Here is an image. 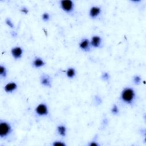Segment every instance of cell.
<instances>
[{
  "instance_id": "obj_1",
  "label": "cell",
  "mask_w": 146,
  "mask_h": 146,
  "mask_svg": "<svg viewBox=\"0 0 146 146\" xmlns=\"http://www.w3.org/2000/svg\"><path fill=\"white\" fill-rule=\"evenodd\" d=\"M136 96L135 90L129 87L124 88L120 95L121 100L125 104H131L134 101Z\"/></svg>"
},
{
  "instance_id": "obj_2",
  "label": "cell",
  "mask_w": 146,
  "mask_h": 146,
  "mask_svg": "<svg viewBox=\"0 0 146 146\" xmlns=\"http://www.w3.org/2000/svg\"><path fill=\"white\" fill-rule=\"evenodd\" d=\"M12 132V127L10 124L4 120H0V137L5 139Z\"/></svg>"
},
{
  "instance_id": "obj_3",
  "label": "cell",
  "mask_w": 146,
  "mask_h": 146,
  "mask_svg": "<svg viewBox=\"0 0 146 146\" xmlns=\"http://www.w3.org/2000/svg\"><path fill=\"white\" fill-rule=\"evenodd\" d=\"M61 9L67 13H71L74 9V3L71 0H62L60 1Z\"/></svg>"
},
{
  "instance_id": "obj_4",
  "label": "cell",
  "mask_w": 146,
  "mask_h": 146,
  "mask_svg": "<svg viewBox=\"0 0 146 146\" xmlns=\"http://www.w3.org/2000/svg\"><path fill=\"white\" fill-rule=\"evenodd\" d=\"M35 112L36 115L40 116H46L48 113V108L47 106L43 103L39 104L35 109Z\"/></svg>"
},
{
  "instance_id": "obj_5",
  "label": "cell",
  "mask_w": 146,
  "mask_h": 146,
  "mask_svg": "<svg viewBox=\"0 0 146 146\" xmlns=\"http://www.w3.org/2000/svg\"><path fill=\"white\" fill-rule=\"evenodd\" d=\"M23 49L19 46L14 47L11 50V54L13 58L15 60L19 59L22 58L23 55Z\"/></svg>"
},
{
  "instance_id": "obj_6",
  "label": "cell",
  "mask_w": 146,
  "mask_h": 146,
  "mask_svg": "<svg viewBox=\"0 0 146 146\" xmlns=\"http://www.w3.org/2000/svg\"><path fill=\"white\" fill-rule=\"evenodd\" d=\"M101 12H102V9L100 7L94 6H92L90 9L89 15L91 18L95 19V18H96L101 14Z\"/></svg>"
},
{
  "instance_id": "obj_7",
  "label": "cell",
  "mask_w": 146,
  "mask_h": 146,
  "mask_svg": "<svg viewBox=\"0 0 146 146\" xmlns=\"http://www.w3.org/2000/svg\"><path fill=\"white\" fill-rule=\"evenodd\" d=\"M90 46H91L90 41L88 39H87V38L83 39L79 43V48L82 50L84 51H89V50L90 48Z\"/></svg>"
},
{
  "instance_id": "obj_8",
  "label": "cell",
  "mask_w": 146,
  "mask_h": 146,
  "mask_svg": "<svg viewBox=\"0 0 146 146\" xmlns=\"http://www.w3.org/2000/svg\"><path fill=\"white\" fill-rule=\"evenodd\" d=\"M18 86L15 82H11L4 86V90L7 93H11L17 89Z\"/></svg>"
},
{
  "instance_id": "obj_9",
  "label": "cell",
  "mask_w": 146,
  "mask_h": 146,
  "mask_svg": "<svg viewBox=\"0 0 146 146\" xmlns=\"http://www.w3.org/2000/svg\"><path fill=\"white\" fill-rule=\"evenodd\" d=\"M102 38L99 35H94L92 37L90 43L91 46H92L94 47L95 48H98L102 44Z\"/></svg>"
},
{
  "instance_id": "obj_10",
  "label": "cell",
  "mask_w": 146,
  "mask_h": 146,
  "mask_svg": "<svg viewBox=\"0 0 146 146\" xmlns=\"http://www.w3.org/2000/svg\"><path fill=\"white\" fill-rule=\"evenodd\" d=\"M40 83L44 87H50L51 86V80L48 75H43L40 77Z\"/></svg>"
},
{
  "instance_id": "obj_11",
  "label": "cell",
  "mask_w": 146,
  "mask_h": 146,
  "mask_svg": "<svg viewBox=\"0 0 146 146\" xmlns=\"http://www.w3.org/2000/svg\"><path fill=\"white\" fill-rule=\"evenodd\" d=\"M32 64L34 67L38 68L44 66L45 65V62L42 58L39 57H36L33 60Z\"/></svg>"
},
{
  "instance_id": "obj_12",
  "label": "cell",
  "mask_w": 146,
  "mask_h": 146,
  "mask_svg": "<svg viewBox=\"0 0 146 146\" xmlns=\"http://www.w3.org/2000/svg\"><path fill=\"white\" fill-rule=\"evenodd\" d=\"M56 131L58 134L62 137H64L66 135L67 128L64 125H59L56 128Z\"/></svg>"
},
{
  "instance_id": "obj_13",
  "label": "cell",
  "mask_w": 146,
  "mask_h": 146,
  "mask_svg": "<svg viewBox=\"0 0 146 146\" xmlns=\"http://www.w3.org/2000/svg\"><path fill=\"white\" fill-rule=\"evenodd\" d=\"M66 75H67V78H68L70 79L74 78L75 76V75H76L75 69L74 68H72V67L68 68L67 70H66Z\"/></svg>"
},
{
  "instance_id": "obj_14",
  "label": "cell",
  "mask_w": 146,
  "mask_h": 146,
  "mask_svg": "<svg viewBox=\"0 0 146 146\" xmlns=\"http://www.w3.org/2000/svg\"><path fill=\"white\" fill-rule=\"evenodd\" d=\"M7 76V70L5 66L0 65V76L1 78H5Z\"/></svg>"
},
{
  "instance_id": "obj_15",
  "label": "cell",
  "mask_w": 146,
  "mask_h": 146,
  "mask_svg": "<svg viewBox=\"0 0 146 146\" xmlns=\"http://www.w3.org/2000/svg\"><path fill=\"white\" fill-rule=\"evenodd\" d=\"M111 112L113 115H117L119 112V109L117 105L113 104L111 109Z\"/></svg>"
},
{
  "instance_id": "obj_16",
  "label": "cell",
  "mask_w": 146,
  "mask_h": 146,
  "mask_svg": "<svg viewBox=\"0 0 146 146\" xmlns=\"http://www.w3.org/2000/svg\"><path fill=\"white\" fill-rule=\"evenodd\" d=\"M50 18V14L48 13L45 12V13L42 14V20L43 21L47 22V21H49Z\"/></svg>"
},
{
  "instance_id": "obj_17",
  "label": "cell",
  "mask_w": 146,
  "mask_h": 146,
  "mask_svg": "<svg viewBox=\"0 0 146 146\" xmlns=\"http://www.w3.org/2000/svg\"><path fill=\"white\" fill-rule=\"evenodd\" d=\"M141 78L139 75H135L133 78V82L135 84H139L141 83Z\"/></svg>"
},
{
  "instance_id": "obj_18",
  "label": "cell",
  "mask_w": 146,
  "mask_h": 146,
  "mask_svg": "<svg viewBox=\"0 0 146 146\" xmlns=\"http://www.w3.org/2000/svg\"><path fill=\"white\" fill-rule=\"evenodd\" d=\"M101 78L102 79V80H103L104 81H107L110 79V75H109V74L108 72H104L102 74Z\"/></svg>"
},
{
  "instance_id": "obj_19",
  "label": "cell",
  "mask_w": 146,
  "mask_h": 146,
  "mask_svg": "<svg viewBox=\"0 0 146 146\" xmlns=\"http://www.w3.org/2000/svg\"><path fill=\"white\" fill-rule=\"evenodd\" d=\"M5 23H6V24L9 27H10V28H11V29L14 28V24H13V22L11 21V20L10 18H6V19H5Z\"/></svg>"
},
{
  "instance_id": "obj_20",
  "label": "cell",
  "mask_w": 146,
  "mask_h": 146,
  "mask_svg": "<svg viewBox=\"0 0 146 146\" xmlns=\"http://www.w3.org/2000/svg\"><path fill=\"white\" fill-rule=\"evenodd\" d=\"M53 146H66V144L61 141H55L52 143Z\"/></svg>"
},
{
  "instance_id": "obj_21",
  "label": "cell",
  "mask_w": 146,
  "mask_h": 146,
  "mask_svg": "<svg viewBox=\"0 0 146 146\" xmlns=\"http://www.w3.org/2000/svg\"><path fill=\"white\" fill-rule=\"evenodd\" d=\"M21 11L25 14H27L29 13V9L26 7H22L21 9Z\"/></svg>"
},
{
  "instance_id": "obj_22",
  "label": "cell",
  "mask_w": 146,
  "mask_h": 146,
  "mask_svg": "<svg viewBox=\"0 0 146 146\" xmlns=\"http://www.w3.org/2000/svg\"><path fill=\"white\" fill-rule=\"evenodd\" d=\"M88 145L89 146H98L99 144L95 141H92L89 143Z\"/></svg>"
}]
</instances>
